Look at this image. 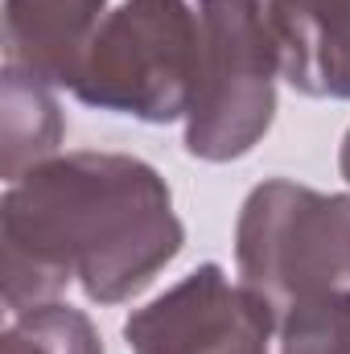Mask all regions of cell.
<instances>
[{
  "label": "cell",
  "mask_w": 350,
  "mask_h": 354,
  "mask_svg": "<svg viewBox=\"0 0 350 354\" xmlns=\"http://www.w3.org/2000/svg\"><path fill=\"white\" fill-rule=\"evenodd\" d=\"M0 243L8 313L50 305L71 284L120 305L174 264L185 227L165 177L140 157L62 153L8 181Z\"/></svg>",
  "instance_id": "1"
},
{
  "label": "cell",
  "mask_w": 350,
  "mask_h": 354,
  "mask_svg": "<svg viewBox=\"0 0 350 354\" xmlns=\"http://www.w3.org/2000/svg\"><path fill=\"white\" fill-rule=\"evenodd\" d=\"M235 264L272 317L350 297V194H317L272 177L243 198Z\"/></svg>",
  "instance_id": "2"
},
{
  "label": "cell",
  "mask_w": 350,
  "mask_h": 354,
  "mask_svg": "<svg viewBox=\"0 0 350 354\" xmlns=\"http://www.w3.org/2000/svg\"><path fill=\"white\" fill-rule=\"evenodd\" d=\"M185 8L198 50L185 153L214 165L248 157L276 115L280 54L268 0H185Z\"/></svg>",
  "instance_id": "3"
},
{
  "label": "cell",
  "mask_w": 350,
  "mask_h": 354,
  "mask_svg": "<svg viewBox=\"0 0 350 354\" xmlns=\"http://www.w3.org/2000/svg\"><path fill=\"white\" fill-rule=\"evenodd\" d=\"M71 91L87 107L145 124L185 120L198 91V50L185 0H124L107 12Z\"/></svg>",
  "instance_id": "4"
},
{
  "label": "cell",
  "mask_w": 350,
  "mask_h": 354,
  "mask_svg": "<svg viewBox=\"0 0 350 354\" xmlns=\"http://www.w3.org/2000/svg\"><path fill=\"white\" fill-rule=\"evenodd\" d=\"M272 330V309L219 264L194 268L124 322L132 354H268Z\"/></svg>",
  "instance_id": "5"
},
{
  "label": "cell",
  "mask_w": 350,
  "mask_h": 354,
  "mask_svg": "<svg viewBox=\"0 0 350 354\" xmlns=\"http://www.w3.org/2000/svg\"><path fill=\"white\" fill-rule=\"evenodd\" d=\"M107 0H4V66L46 87H75Z\"/></svg>",
  "instance_id": "6"
},
{
  "label": "cell",
  "mask_w": 350,
  "mask_h": 354,
  "mask_svg": "<svg viewBox=\"0 0 350 354\" xmlns=\"http://www.w3.org/2000/svg\"><path fill=\"white\" fill-rule=\"evenodd\" d=\"M280 75L309 99H350V0H268Z\"/></svg>",
  "instance_id": "7"
},
{
  "label": "cell",
  "mask_w": 350,
  "mask_h": 354,
  "mask_svg": "<svg viewBox=\"0 0 350 354\" xmlns=\"http://www.w3.org/2000/svg\"><path fill=\"white\" fill-rule=\"evenodd\" d=\"M0 107H4V177L8 181L58 157L66 124L46 83H37L17 66H4Z\"/></svg>",
  "instance_id": "8"
},
{
  "label": "cell",
  "mask_w": 350,
  "mask_h": 354,
  "mask_svg": "<svg viewBox=\"0 0 350 354\" xmlns=\"http://www.w3.org/2000/svg\"><path fill=\"white\" fill-rule=\"evenodd\" d=\"M0 354H103V342L87 322V313L71 305H37L25 313H12Z\"/></svg>",
  "instance_id": "9"
},
{
  "label": "cell",
  "mask_w": 350,
  "mask_h": 354,
  "mask_svg": "<svg viewBox=\"0 0 350 354\" xmlns=\"http://www.w3.org/2000/svg\"><path fill=\"white\" fill-rule=\"evenodd\" d=\"M330 354H350V317L342 322V330H338V338H334Z\"/></svg>",
  "instance_id": "10"
},
{
  "label": "cell",
  "mask_w": 350,
  "mask_h": 354,
  "mask_svg": "<svg viewBox=\"0 0 350 354\" xmlns=\"http://www.w3.org/2000/svg\"><path fill=\"white\" fill-rule=\"evenodd\" d=\"M338 169H342V177H347V185H350V132L342 136V153H338Z\"/></svg>",
  "instance_id": "11"
}]
</instances>
